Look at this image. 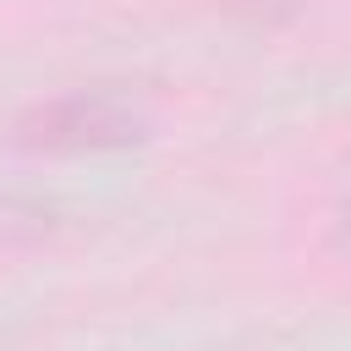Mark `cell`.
<instances>
[{
	"instance_id": "1",
	"label": "cell",
	"mask_w": 351,
	"mask_h": 351,
	"mask_svg": "<svg viewBox=\"0 0 351 351\" xmlns=\"http://www.w3.org/2000/svg\"><path fill=\"white\" fill-rule=\"evenodd\" d=\"M148 137V110L115 88H71L27 104L11 121V143L27 154H110Z\"/></svg>"
},
{
	"instance_id": "2",
	"label": "cell",
	"mask_w": 351,
	"mask_h": 351,
	"mask_svg": "<svg viewBox=\"0 0 351 351\" xmlns=\"http://www.w3.org/2000/svg\"><path fill=\"white\" fill-rule=\"evenodd\" d=\"M335 241L351 247V192H346V203H340V214H335Z\"/></svg>"
}]
</instances>
